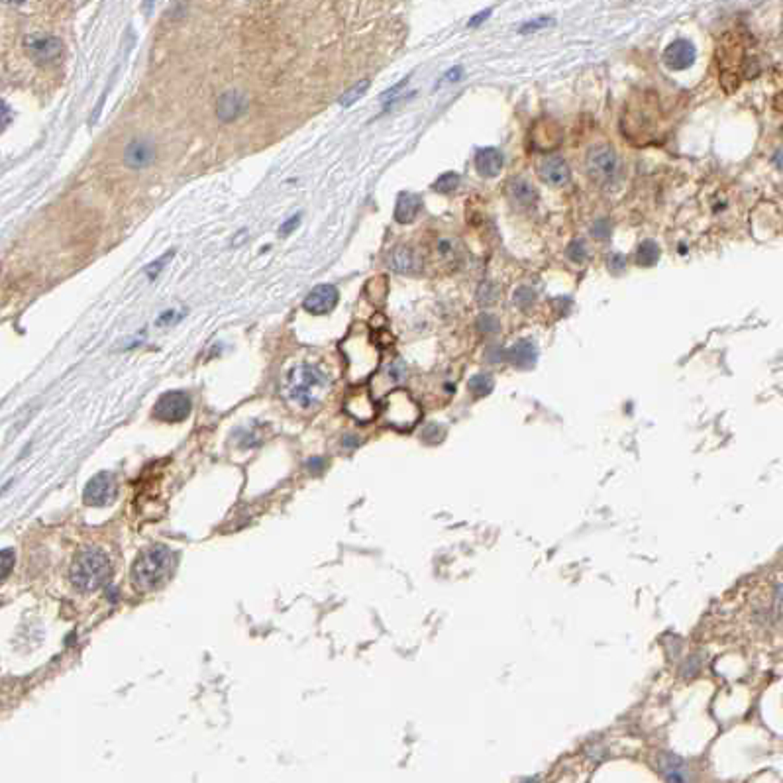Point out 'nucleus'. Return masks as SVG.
<instances>
[{"label":"nucleus","instance_id":"obj_14","mask_svg":"<svg viewBox=\"0 0 783 783\" xmlns=\"http://www.w3.org/2000/svg\"><path fill=\"white\" fill-rule=\"evenodd\" d=\"M473 161H476L477 173H479L481 177L493 179L503 171L504 158L503 153H501L497 148H481L477 149L476 159H473Z\"/></svg>","mask_w":783,"mask_h":783},{"label":"nucleus","instance_id":"obj_18","mask_svg":"<svg viewBox=\"0 0 783 783\" xmlns=\"http://www.w3.org/2000/svg\"><path fill=\"white\" fill-rule=\"evenodd\" d=\"M420 208H422V200L419 195L401 193L395 205V220L399 224H410L419 216Z\"/></svg>","mask_w":783,"mask_h":783},{"label":"nucleus","instance_id":"obj_9","mask_svg":"<svg viewBox=\"0 0 783 783\" xmlns=\"http://www.w3.org/2000/svg\"><path fill=\"white\" fill-rule=\"evenodd\" d=\"M155 159V146L148 138L132 140L124 149V165L128 169H146Z\"/></svg>","mask_w":783,"mask_h":783},{"label":"nucleus","instance_id":"obj_12","mask_svg":"<svg viewBox=\"0 0 783 783\" xmlns=\"http://www.w3.org/2000/svg\"><path fill=\"white\" fill-rule=\"evenodd\" d=\"M26 49H28L30 57L37 61V63H49L53 61L59 53H61V44L56 37L47 36H36L30 37L26 42Z\"/></svg>","mask_w":783,"mask_h":783},{"label":"nucleus","instance_id":"obj_33","mask_svg":"<svg viewBox=\"0 0 783 783\" xmlns=\"http://www.w3.org/2000/svg\"><path fill=\"white\" fill-rule=\"evenodd\" d=\"M298 222H300V215H297L295 218H289L287 222L281 226V234H283V236H287L289 232H293V230H295V228L298 226Z\"/></svg>","mask_w":783,"mask_h":783},{"label":"nucleus","instance_id":"obj_37","mask_svg":"<svg viewBox=\"0 0 783 783\" xmlns=\"http://www.w3.org/2000/svg\"><path fill=\"white\" fill-rule=\"evenodd\" d=\"M4 2H8V4H22L24 0H4Z\"/></svg>","mask_w":783,"mask_h":783},{"label":"nucleus","instance_id":"obj_13","mask_svg":"<svg viewBox=\"0 0 783 783\" xmlns=\"http://www.w3.org/2000/svg\"><path fill=\"white\" fill-rule=\"evenodd\" d=\"M561 141V130L554 120H542L532 130V146L540 151H552Z\"/></svg>","mask_w":783,"mask_h":783},{"label":"nucleus","instance_id":"obj_15","mask_svg":"<svg viewBox=\"0 0 783 783\" xmlns=\"http://www.w3.org/2000/svg\"><path fill=\"white\" fill-rule=\"evenodd\" d=\"M246 94L242 91H228L218 98V106H216V114L222 122L236 120L246 108Z\"/></svg>","mask_w":783,"mask_h":783},{"label":"nucleus","instance_id":"obj_6","mask_svg":"<svg viewBox=\"0 0 783 783\" xmlns=\"http://www.w3.org/2000/svg\"><path fill=\"white\" fill-rule=\"evenodd\" d=\"M116 495H118L116 477L108 471H101L87 483L83 499L89 507H106V504L114 503Z\"/></svg>","mask_w":783,"mask_h":783},{"label":"nucleus","instance_id":"obj_36","mask_svg":"<svg viewBox=\"0 0 783 783\" xmlns=\"http://www.w3.org/2000/svg\"><path fill=\"white\" fill-rule=\"evenodd\" d=\"M461 77V67H456V69H450L447 71V75L444 77V81H447V83H454V81H457Z\"/></svg>","mask_w":783,"mask_h":783},{"label":"nucleus","instance_id":"obj_23","mask_svg":"<svg viewBox=\"0 0 783 783\" xmlns=\"http://www.w3.org/2000/svg\"><path fill=\"white\" fill-rule=\"evenodd\" d=\"M367 87H369V81H367V79H364V81H359L357 84H354L352 89H348V91L340 96V104H342V106H352L355 101H359V98L367 93Z\"/></svg>","mask_w":783,"mask_h":783},{"label":"nucleus","instance_id":"obj_4","mask_svg":"<svg viewBox=\"0 0 783 783\" xmlns=\"http://www.w3.org/2000/svg\"><path fill=\"white\" fill-rule=\"evenodd\" d=\"M585 167H587L589 177L593 179L595 183H611L616 175V169H618V159H616L615 149L606 144L601 146H593L589 149L587 159H585Z\"/></svg>","mask_w":783,"mask_h":783},{"label":"nucleus","instance_id":"obj_2","mask_svg":"<svg viewBox=\"0 0 783 783\" xmlns=\"http://www.w3.org/2000/svg\"><path fill=\"white\" fill-rule=\"evenodd\" d=\"M173 564H175V558H173V552L169 550L167 546H161V544L149 546L134 559L132 579L144 591L158 589L169 578Z\"/></svg>","mask_w":783,"mask_h":783},{"label":"nucleus","instance_id":"obj_20","mask_svg":"<svg viewBox=\"0 0 783 783\" xmlns=\"http://www.w3.org/2000/svg\"><path fill=\"white\" fill-rule=\"evenodd\" d=\"M662 772L666 774V777L670 782H683L685 774H683V762L675 756L666 754L662 758Z\"/></svg>","mask_w":783,"mask_h":783},{"label":"nucleus","instance_id":"obj_32","mask_svg":"<svg viewBox=\"0 0 783 783\" xmlns=\"http://www.w3.org/2000/svg\"><path fill=\"white\" fill-rule=\"evenodd\" d=\"M593 236L595 238H599V240H605V238H609L611 236V228H609V222L606 220H599V222L593 226Z\"/></svg>","mask_w":783,"mask_h":783},{"label":"nucleus","instance_id":"obj_1","mask_svg":"<svg viewBox=\"0 0 783 783\" xmlns=\"http://www.w3.org/2000/svg\"><path fill=\"white\" fill-rule=\"evenodd\" d=\"M330 381L326 373L318 369L317 365L300 364L295 365L285 381H283V395L291 405H297L300 409H310L324 399Z\"/></svg>","mask_w":783,"mask_h":783},{"label":"nucleus","instance_id":"obj_35","mask_svg":"<svg viewBox=\"0 0 783 783\" xmlns=\"http://www.w3.org/2000/svg\"><path fill=\"white\" fill-rule=\"evenodd\" d=\"M489 14H491V10H483L481 14H477V16H473V18L469 20V26H471V28H477L485 18H489Z\"/></svg>","mask_w":783,"mask_h":783},{"label":"nucleus","instance_id":"obj_17","mask_svg":"<svg viewBox=\"0 0 783 783\" xmlns=\"http://www.w3.org/2000/svg\"><path fill=\"white\" fill-rule=\"evenodd\" d=\"M507 355H509V359L513 362L514 367H518V369H530V367L536 365L538 350H536V345L532 344L530 340H521V342H516V344L507 352Z\"/></svg>","mask_w":783,"mask_h":783},{"label":"nucleus","instance_id":"obj_34","mask_svg":"<svg viewBox=\"0 0 783 783\" xmlns=\"http://www.w3.org/2000/svg\"><path fill=\"white\" fill-rule=\"evenodd\" d=\"M165 260H169V257H161V260H158V261H155V263H153V267L149 265L148 269H146V271H148L149 279H155V277H158L159 269L163 267V263H165Z\"/></svg>","mask_w":783,"mask_h":783},{"label":"nucleus","instance_id":"obj_11","mask_svg":"<svg viewBox=\"0 0 783 783\" xmlns=\"http://www.w3.org/2000/svg\"><path fill=\"white\" fill-rule=\"evenodd\" d=\"M538 175L546 185L550 186L568 185L569 177H571L568 161L559 158V155H550V158L544 159L540 163V169H538Z\"/></svg>","mask_w":783,"mask_h":783},{"label":"nucleus","instance_id":"obj_21","mask_svg":"<svg viewBox=\"0 0 783 783\" xmlns=\"http://www.w3.org/2000/svg\"><path fill=\"white\" fill-rule=\"evenodd\" d=\"M493 387H495L493 377L487 375V373H477V375H473V377L469 379V391L476 393L477 397H485V395H489V393L493 391Z\"/></svg>","mask_w":783,"mask_h":783},{"label":"nucleus","instance_id":"obj_31","mask_svg":"<svg viewBox=\"0 0 783 783\" xmlns=\"http://www.w3.org/2000/svg\"><path fill=\"white\" fill-rule=\"evenodd\" d=\"M10 120H12V114H10L8 104L4 103V101H0V134L8 128Z\"/></svg>","mask_w":783,"mask_h":783},{"label":"nucleus","instance_id":"obj_16","mask_svg":"<svg viewBox=\"0 0 783 783\" xmlns=\"http://www.w3.org/2000/svg\"><path fill=\"white\" fill-rule=\"evenodd\" d=\"M507 195L514 205L521 206V208H530L538 200V191L524 179H513L507 186Z\"/></svg>","mask_w":783,"mask_h":783},{"label":"nucleus","instance_id":"obj_8","mask_svg":"<svg viewBox=\"0 0 783 783\" xmlns=\"http://www.w3.org/2000/svg\"><path fill=\"white\" fill-rule=\"evenodd\" d=\"M340 300V293L334 285H317L314 289L308 293L303 307L310 314H328L332 312Z\"/></svg>","mask_w":783,"mask_h":783},{"label":"nucleus","instance_id":"obj_7","mask_svg":"<svg viewBox=\"0 0 783 783\" xmlns=\"http://www.w3.org/2000/svg\"><path fill=\"white\" fill-rule=\"evenodd\" d=\"M697 59V49L689 39H675L663 51V63L671 71H685Z\"/></svg>","mask_w":783,"mask_h":783},{"label":"nucleus","instance_id":"obj_26","mask_svg":"<svg viewBox=\"0 0 783 783\" xmlns=\"http://www.w3.org/2000/svg\"><path fill=\"white\" fill-rule=\"evenodd\" d=\"M566 253H568V257L573 263H583V261L587 260V246H585L583 240H573L568 246V252Z\"/></svg>","mask_w":783,"mask_h":783},{"label":"nucleus","instance_id":"obj_19","mask_svg":"<svg viewBox=\"0 0 783 783\" xmlns=\"http://www.w3.org/2000/svg\"><path fill=\"white\" fill-rule=\"evenodd\" d=\"M660 260V246L654 242V240H644L638 246V252H636V261L638 265L642 267H652Z\"/></svg>","mask_w":783,"mask_h":783},{"label":"nucleus","instance_id":"obj_27","mask_svg":"<svg viewBox=\"0 0 783 783\" xmlns=\"http://www.w3.org/2000/svg\"><path fill=\"white\" fill-rule=\"evenodd\" d=\"M477 328L483 332V334H495V332H499V318L493 317V314H481V317L477 318Z\"/></svg>","mask_w":783,"mask_h":783},{"label":"nucleus","instance_id":"obj_5","mask_svg":"<svg viewBox=\"0 0 783 783\" xmlns=\"http://www.w3.org/2000/svg\"><path fill=\"white\" fill-rule=\"evenodd\" d=\"M193 402L185 391H169L159 397L153 407V416L163 422H181L191 414Z\"/></svg>","mask_w":783,"mask_h":783},{"label":"nucleus","instance_id":"obj_10","mask_svg":"<svg viewBox=\"0 0 783 783\" xmlns=\"http://www.w3.org/2000/svg\"><path fill=\"white\" fill-rule=\"evenodd\" d=\"M387 265L391 267L395 273H402V275H416L422 271V257L419 253L414 252L410 246H399L395 248L389 257H387Z\"/></svg>","mask_w":783,"mask_h":783},{"label":"nucleus","instance_id":"obj_28","mask_svg":"<svg viewBox=\"0 0 783 783\" xmlns=\"http://www.w3.org/2000/svg\"><path fill=\"white\" fill-rule=\"evenodd\" d=\"M532 300H534V293L528 287H518V289L514 291V303L521 308L530 307Z\"/></svg>","mask_w":783,"mask_h":783},{"label":"nucleus","instance_id":"obj_3","mask_svg":"<svg viewBox=\"0 0 783 783\" xmlns=\"http://www.w3.org/2000/svg\"><path fill=\"white\" fill-rule=\"evenodd\" d=\"M110 559L96 548L81 550L71 564V581L83 593H94L104 587L110 579Z\"/></svg>","mask_w":783,"mask_h":783},{"label":"nucleus","instance_id":"obj_29","mask_svg":"<svg viewBox=\"0 0 783 783\" xmlns=\"http://www.w3.org/2000/svg\"><path fill=\"white\" fill-rule=\"evenodd\" d=\"M606 261H609V271H611L613 275H618V273L625 271L626 267L625 255H620V253H613V255L606 257Z\"/></svg>","mask_w":783,"mask_h":783},{"label":"nucleus","instance_id":"obj_25","mask_svg":"<svg viewBox=\"0 0 783 783\" xmlns=\"http://www.w3.org/2000/svg\"><path fill=\"white\" fill-rule=\"evenodd\" d=\"M14 564H16V554H14V550H10V548L0 550V581H4L12 573Z\"/></svg>","mask_w":783,"mask_h":783},{"label":"nucleus","instance_id":"obj_30","mask_svg":"<svg viewBox=\"0 0 783 783\" xmlns=\"http://www.w3.org/2000/svg\"><path fill=\"white\" fill-rule=\"evenodd\" d=\"M552 20L550 18H542V20H536V22H528V24H524L521 28V34H530V32H538V30L546 28V26H550Z\"/></svg>","mask_w":783,"mask_h":783},{"label":"nucleus","instance_id":"obj_22","mask_svg":"<svg viewBox=\"0 0 783 783\" xmlns=\"http://www.w3.org/2000/svg\"><path fill=\"white\" fill-rule=\"evenodd\" d=\"M457 185H459V175L454 173V171H447V173H444V175H440L436 179L434 191L440 193V195H452L457 189Z\"/></svg>","mask_w":783,"mask_h":783},{"label":"nucleus","instance_id":"obj_24","mask_svg":"<svg viewBox=\"0 0 783 783\" xmlns=\"http://www.w3.org/2000/svg\"><path fill=\"white\" fill-rule=\"evenodd\" d=\"M497 297H499V293H497V287H495L491 281H483V283L479 285V289H477V300H479V305L489 307V305H493L495 300H497Z\"/></svg>","mask_w":783,"mask_h":783}]
</instances>
